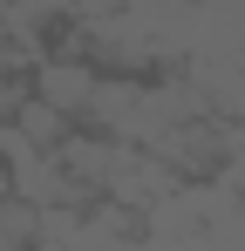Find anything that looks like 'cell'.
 I'll return each mask as SVG.
<instances>
[{
    "label": "cell",
    "instance_id": "obj_1",
    "mask_svg": "<svg viewBox=\"0 0 245 251\" xmlns=\"http://www.w3.org/2000/svg\"><path fill=\"white\" fill-rule=\"evenodd\" d=\"M95 82H102V75H95L89 61H68V54L34 68V95H41V102H55L61 116H89V102H95Z\"/></svg>",
    "mask_w": 245,
    "mask_h": 251
},
{
    "label": "cell",
    "instance_id": "obj_2",
    "mask_svg": "<svg viewBox=\"0 0 245 251\" xmlns=\"http://www.w3.org/2000/svg\"><path fill=\"white\" fill-rule=\"evenodd\" d=\"M14 129H21L28 150H61V143H68V116H61L55 102H41V95H28V102L14 109Z\"/></svg>",
    "mask_w": 245,
    "mask_h": 251
},
{
    "label": "cell",
    "instance_id": "obj_3",
    "mask_svg": "<svg viewBox=\"0 0 245 251\" xmlns=\"http://www.w3.org/2000/svg\"><path fill=\"white\" fill-rule=\"evenodd\" d=\"M0 251H41V210L14 190H0Z\"/></svg>",
    "mask_w": 245,
    "mask_h": 251
},
{
    "label": "cell",
    "instance_id": "obj_4",
    "mask_svg": "<svg viewBox=\"0 0 245 251\" xmlns=\"http://www.w3.org/2000/svg\"><path fill=\"white\" fill-rule=\"evenodd\" d=\"M109 7H122V0H75V14H109Z\"/></svg>",
    "mask_w": 245,
    "mask_h": 251
}]
</instances>
